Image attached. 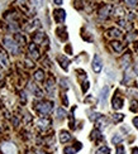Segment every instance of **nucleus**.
<instances>
[{"label": "nucleus", "mask_w": 138, "mask_h": 154, "mask_svg": "<svg viewBox=\"0 0 138 154\" xmlns=\"http://www.w3.org/2000/svg\"><path fill=\"white\" fill-rule=\"evenodd\" d=\"M0 65H1L3 67H8L9 66V59L6 57V54L3 53V52H0Z\"/></svg>", "instance_id": "nucleus-12"}, {"label": "nucleus", "mask_w": 138, "mask_h": 154, "mask_svg": "<svg viewBox=\"0 0 138 154\" xmlns=\"http://www.w3.org/2000/svg\"><path fill=\"white\" fill-rule=\"evenodd\" d=\"M3 45L8 50V52H10V53H13V54H17L19 52L18 43H17L14 39H12L10 37H5L4 39H3Z\"/></svg>", "instance_id": "nucleus-1"}, {"label": "nucleus", "mask_w": 138, "mask_h": 154, "mask_svg": "<svg viewBox=\"0 0 138 154\" xmlns=\"http://www.w3.org/2000/svg\"><path fill=\"white\" fill-rule=\"evenodd\" d=\"M129 59H130V56L129 54H126L123 57V61H122V65H123V67H128V65H129Z\"/></svg>", "instance_id": "nucleus-21"}, {"label": "nucleus", "mask_w": 138, "mask_h": 154, "mask_svg": "<svg viewBox=\"0 0 138 154\" xmlns=\"http://www.w3.org/2000/svg\"><path fill=\"white\" fill-rule=\"evenodd\" d=\"M96 154H110V149L108 148V146L103 145V146H100V148L96 150Z\"/></svg>", "instance_id": "nucleus-18"}, {"label": "nucleus", "mask_w": 138, "mask_h": 154, "mask_svg": "<svg viewBox=\"0 0 138 154\" xmlns=\"http://www.w3.org/2000/svg\"><path fill=\"white\" fill-rule=\"evenodd\" d=\"M53 16L57 23H63L65 18H66V12H65L63 9H57L53 12Z\"/></svg>", "instance_id": "nucleus-4"}, {"label": "nucleus", "mask_w": 138, "mask_h": 154, "mask_svg": "<svg viewBox=\"0 0 138 154\" xmlns=\"http://www.w3.org/2000/svg\"><path fill=\"white\" fill-rule=\"evenodd\" d=\"M117 154H124V148H123V146H118V148H117Z\"/></svg>", "instance_id": "nucleus-30"}, {"label": "nucleus", "mask_w": 138, "mask_h": 154, "mask_svg": "<svg viewBox=\"0 0 138 154\" xmlns=\"http://www.w3.org/2000/svg\"><path fill=\"white\" fill-rule=\"evenodd\" d=\"M55 1V4H57V5H61L62 4V0H53Z\"/></svg>", "instance_id": "nucleus-32"}, {"label": "nucleus", "mask_w": 138, "mask_h": 154, "mask_svg": "<svg viewBox=\"0 0 138 154\" xmlns=\"http://www.w3.org/2000/svg\"><path fill=\"white\" fill-rule=\"evenodd\" d=\"M112 45H113V48H114V50H115L117 52H122V51H123V48H124L123 43H120V42H113Z\"/></svg>", "instance_id": "nucleus-17"}, {"label": "nucleus", "mask_w": 138, "mask_h": 154, "mask_svg": "<svg viewBox=\"0 0 138 154\" xmlns=\"http://www.w3.org/2000/svg\"><path fill=\"white\" fill-rule=\"evenodd\" d=\"M91 66H92V69H94L95 73H99L100 71H101V68H103V59L100 58V56H98V54L94 56Z\"/></svg>", "instance_id": "nucleus-3"}, {"label": "nucleus", "mask_w": 138, "mask_h": 154, "mask_svg": "<svg viewBox=\"0 0 138 154\" xmlns=\"http://www.w3.org/2000/svg\"><path fill=\"white\" fill-rule=\"evenodd\" d=\"M112 142H113V144H119V143L122 142V136L118 135V134L114 135V136L112 138Z\"/></svg>", "instance_id": "nucleus-23"}, {"label": "nucleus", "mask_w": 138, "mask_h": 154, "mask_svg": "<svg viewBox=\"0 0 138 154\" xmlns=\"http://www.w3.org/2000/svg\"><path fill=\"white\" fill-rule=\"evenodd\" d=\"M132 104L133 105L130 106V110H132V111H138V102H137V101H133Z\"/></svg>", "instance_id": "nucleus-27"}, {"label": "nucleus", "mask_w": 138, "mask_h": 154, "mask_svg": "<svg viewBox=\"0 0 138 154\" xmlns=\"http://www.w3.org/2000/svg\"><path fill=\"white\" fill-rule=\"evenodd\" d=\"M101 118V115H100L99 113H92V114H90V120H98V119H100Z\"/></svg>", "instance_id": "nucleus-26"}, {"label": "nucleus", "mask_w": 138, "mask_h": 154, "mask_svg": "<svg viewBox=\"0 0 138 154\" xmlns=\"http://www.w3.org/2000/svg\"><path fill=\"white\" fill-rule=\"evenodd\" d=\"M34 78H36L38 82H42L44 80V72L42 69H37L36 73H34Z\"/></svg>", "instance_id": "nucleus-14"}, {"label": "nucleus", "mask_w": 138, "mask_h": 154, "mask_svg": "<svg viewBox=\"0 0 138 154\" xmlns=\"http://www.w3.org/2000/svg\"><path fill=\"white\" fill-rule=\"evenodd\" d=\"M123 102H124V101H123L122 97H119L118 95H117V96L113 97L112 107H113L114 110H119V109H122V107H123Z\"/></svg>", "instance_id": "nucleus-5"}, {"label": "nucleus", "mask_w": 138, "mask_h": 154, "mask_svg": "<svg viewBox=\"0 0 138 154\" xmlns=\"http://www.w3.org/2000/svg\"><path fill=\"white\" fill-rule=\"evenodd\" d=\"M134 72H136L137 75H138V62L136 63V66H134Z\"/></svg>", "instance_id": "nucleus-34"}, {"label": "nucleus", "mask_w": 138, "mask_h": 154, "mask_svg": "<svg viewBox=\"0 0 138 154\" xmlns=\"http://www.w3.org/2000/svg\"><path fill=\"white\" fill-rule=\"evenodd\" d=\"M50 124H51V121H50V119H47V118H42V119H39L38 120V125L42 129H46L50 126Z\"/></svg>", "instance_id": "nucleus-13"}, {"label": "nucleus", "mask_w": 138, "mask_h": 154, "mask_svg": "<svg viewBox=\"0 0 138 154\" xmlns=\"http://www.w3.org/2000/svg\"><path fill=\"white\" fill-rule=\"evenodd\" d=\"M61 86H62V87H65V89H67L68 85H67V81H66V80L61 78Z\"/></svg>", "instance_id": "nucleus-28"}, {"label": "nucleus", "mask_w": 138, "mask_h": 154, "mask_svg": "<svg viewBox=\"0 0 138 154\" xmlns=\"http://www.w3.org/2000/svg\"><path fill=\"white\" fill-rule=\"evenodd\" d=\"M58 62H60V65H61V67L65 69V71H67V68H68V63H70V62H68V59L65 57V56H58Z\"/></svg>", "instance_id": "nucleus-10"}, {"label": "nucleus", "mask_w": 138, "mask_h": 154, "mask_svg": "<svg viewBox=\"0 0 138 154\" xmlns=\"http://www.w3.org/2000/svg\"><path fill=\"white\" fill-rule=\"evenodd\" d=\"M70 139H71V135H70V133H68V131L62 130L60 133V142L61 143H67Z\"/></svg>", "instance_id": "nucleus-11"}, {"label": "nucleus", "mask_w": 138, "mask_h": 154, "mask_svg": "<svg viewBox=\"0 0 138 154\" xmlns=\"http://www.w3.org/2000/svg\"><path fill=\"white\" fill-rule=\"evenodd\" d=\"M37 154H46L44 152H41V150H38V152H37Z\"/></svg>", "instance_id": "nucleus-35"}, {"label": "nucleus", "mask_w": 138, "mask_h": 154, "mask_svg": "<svg viewBox=\"0 0 138 154\" xmlns=\"http://www.w3.org/2000/svg\"><path fill=\"white\" fill-rule=\"evenodd\" d=\"M57 118H58V119L66 118V111L62 109V107H58V109H57Z\"/></svg>", "instance_id": "nucleus-20"}, {"label": "nucleus", "mask_w": 138, "mask_h": 154, "mask_svg": "<svg viewBox=\"0 0 138 154\" xmlns=\"http://www.w3.org/2000/svg\"><path fill=\"white\" fill-rule=\"evenodd\" d=\"M108 94H109V87L108 86H104L100 91V105L104 106L105 102H106V97H108Z\"/></svg>", "instance_id": "nucleus-6"}, {"label": "nucleus", "mask_w": 138, "mask_h": 154, "mask_svg": "<svg viewBox=\"0 0 138 154\" xmlns=\"http://www.w3.org/2000/svg\"><path fill=\"white\" fill-rule=\"evenodd\" d=\"M43 39H46V37H44L43 33H37L36 37H34V42H36V43H42Z\"/></svg>", "instance_id": "nucleus-19"}, {"label": "nucleus", "mask_w": 138, "mask_h": 154, "mask_svg": "<svg viewBox=\"0 0 138 154\" xmlns=\"http://www.w3.org/2000/svg\"><path fill=\"white\" fill-rule=\"evenodd\" d=\"M123 119H124V115L123 114H114V115H113V120H114L115 122L123 120Z\"/></svg>", "instance_id": "nucleus-24"}, {"label": "nucleus", "mask_w": 138, "mask_h": 154, "mask_svg": "<svg viewBox=\"0 0 138 154\" xmlns=\"http://www.w3.org/2000/svg\"><path fill=\"white\" fill-rule=\"evenodd\" d=\"M109 36L114 37V38H120L122 37V33H120V30L115 29V28H112V29H109Z\"/></svg>", "instance_id": "nucleus-16"}, {"label": "nucleus", "mask_w": 138, "mask_h": 154, "mask_svg": "<svg viewBox=\"0 0 138 154\" xmlns=\"http://www.w3.org/2000/svg\"><path fill=\"white\" fill-rule=\"evenodd\" d=\"M124 3L128 6H130V8H133V6H136L138 4V0H124Z\"/></svg>", "instance_id": "nucleus-22"}, {"label": "nucleus", "mask_w": 138, "mask_h": 154, "mask_svg": "<svg viewBox=\"0 0 138 154\" xmlns=\"http://www.w3.org/2000/svg\"><path fill=\"white\" fill-rule=\"evenodd\" d=\"M112 9H113V6L112 5H105L104 8H103L101 10H100V13H99V16L101 19H106L109 16V14L110 12H112Z\"/></svg>", "instance_id": "nucleus-8"}, {"label": "nucleus", "mask_w": 138, "mask_h": 154, "mask_svg": "<svg viewBox=\"0 0 138 154\" xmlns=\"http://www.w3.org/2000/svg\"><path fill=\"white\" fill-rule=\"evenodd\" d=\"M29 90L32 91V92H33L36 96H38V97H41V96L43 95V94H42V91H41V90H39L36 85H33V83H32V85H29Z\"/></svg>", "instance_id": "nucleus-15"}, {"label": "nucleus", "mask_w": 138, "mask_h": 154, "mask_svg": "<svg viewBox=\"0 0 138 154\" xmlns=\"http://www.w3.org/2000/svg\"><path fill=\"white\" fill-rule=\"evenodd\" d=\"M88 89H89V82L86 81V82H84V86H82V92H86Z\"/></svg>", "instance_id": "nucleus-29"}, {"label": "nucleus", "mask_w": 138, "mask_h": 154, "mask_svg": "<svg viewBox=\"0 0 138 154\" xmlns=\"http://www.w3.org/2000/svg\"><path fill=\"white\" fill-rule=\"evenodd\" d=\"M28 48H29V54H30V57H32L33 59H38V58H39V52H38V48H37L36 43H30Z\"/></svg>", "instance_id": "nucleus-7"}, {"label": "nucleus", "mask_w": 138, "mask_h": 154, "mask_svg": "<svg viewBox=\"0 0 138 154\" xmlns=\"http://www.w3.org/2000/svg\"><path fill=\"white\" fill-rule=\"evenodd\" d=\"M80 149H81V144L77 143L76 146H66V148L63 149V153L65 154H75V153H77Z\"/></svg>", "instance_id": "nucleus-9"}, {"label": "nucleus", "mask_w": 138, "mask_h": 154, "mask_svg": "<svg viewBox=\"0 0 138 154\" xmlns=\"http://www.w3.org/2000/svg\"><path fill=\"white\" fill-rule=\"evenodd\" d=\"M132 154H138V148H133L132 149Z\"/></svg>", "instance_id": "nucleus-33"}, {"label": "nucleus", "mask_w": 138, "mask_h": 154, "mask_svg": "<svg viewBox=\"0 0 138 154\" xmlns=\"http://www.w3.org/2000/svg\"><path fill=\"white\" fill-rule=\"evenodd\" d=\"M133 125H134V126H136V128L138 129V116H136V118L133 119Z\"/></svg>", "instance_id": "nucleus-31"}, {"label": "nucleus", "mask_w": 138, "mask_h": 154, "mask_svg": "<svg viewBox=\"0 0 138 154\" xmlns=\"http://www.w3.org/2000/svg\"><path fill=\"white\" fill-rule=\"evenodd\" d=\"M101 138V134L99 133V130H94L91 133V139H94V140H96V139Z\"/></svg>", "instance_id": "nucleus-25"}, {"label": "nucleus", "mask_w": 138, "mask_h": 154, "mask_svg": "<svg viewBox=\"0 0 138 154\" xmlns=\"http://www.w3.org/2000/svg\"><path fill=\"white\" fill-rule=\"evenodd\" d=\"M53 109V104L52 102H38L36 105V110L42 115V116H46L52 111Z\"/></svg>", "instance_id": "nucleus-2"}]
</instances>
